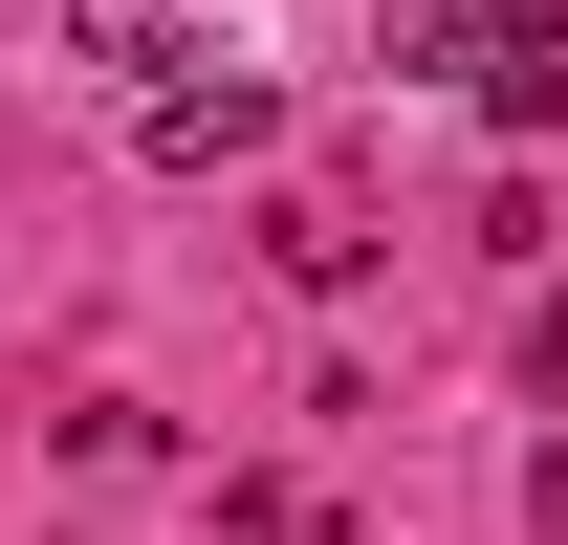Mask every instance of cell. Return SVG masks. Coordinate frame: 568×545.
Segmentation results:
<instances>
[{
    "instance_id": "6da1fadb",
    "label": "cell",
    "mask_w": 568,
    "mask_h": 545,
    "mask_svg": "<svg viewBox=\"0 0 568 545\" xmlns=\"http://www.w3.org/2000/svg\"><path fill=\"white\" fill-rule=\"evenodd\" d=\"M263 132H284V88H263V66H197V44H175V88L132 110V153H153V175H241Z\"/></svg>"
},
{
    "instance_id": "7a4b0ae2",
    "label": "cell",
    "mask_w": 568,
    "mask_h": 545,
    "mask_svg": "<svg viewBox=\"0 0 568 545\" xmlns=\"http://www.w3.org/2000/svg\"><path fill=\"white\" fill-rule=\"evenodd\" d=\"M481 132H568V0H481Z\"/></svg>"
},
{
    "instance_id": "3957f363",
    "label": "cell",
    "mask_w": 568,
    "mask_h": 545,
    "mask_svg": "<svg viewBox=\"0 0 568 545\" xmlns=\"http://www.w3.org/2000/svg\"><path fill=\"white\" fill-rule=\"evenodd\" d=\"M481 66V0H394V88H459Z\"/></svg>"
},
{
    "instance_id": "277c9868",
    "label": "cell",
    "mask_w": 568,
    "mask_h": 545,
    "mask_svg": "<svg viewBox=\"0 0 568 545\" xmlns=\"http://www.w3.org/2000/svg\"><path fill=\"white\" fill-rule=\"evenodd\" d=\"M67 44L88 66H175V0H67Z\"/></svg>"
},
{
    "instance_id": "5b68a950",
    "label": "cell",
    "mask_w": 568,
    "mask_h": 545,
    "mask_svg": "<svg viewBox=\"0 0 568 545\" xmlns=\"http://www.w3.org/2000/svg\"><path fill=\"white\" fill-rule=\"evenodd\" d=\"M525 524H547V545H568V436H547V459H525Z\"/></svg>"
},
{
    "instance_id": "8992f818",
    "label": "cell",
    "mask_w": 568,
    "mask_h": 545,
    "mask_svg": "<svg viewBox=\"0 0 568 545\" xmlns=\"http://www.w3.org/2000/svg\"><path fill=\"white\" fill-rule=\"evenodd\" d=\"M525 371H547V393H568V306H547V328H525Z\"/></svg>"
}]
</instances>
